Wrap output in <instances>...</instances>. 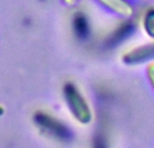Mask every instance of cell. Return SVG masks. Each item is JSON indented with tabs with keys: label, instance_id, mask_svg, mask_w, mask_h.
<instances>
[{
	"label": "cell",
	"instance_id": "1",
	"mask_svg": "<svg viewBox=\"0 0 154 148\" xmlns=\"http://www.w3.org/2000/svg\"><path fill=\"white\" fill-rule=\"evenodd\" d=\"M65 100H66L72 113L75 114V117L79 121L84 123V124L91 121L89 106H88L87 101L82 98V96L80 94L79 89H76L72 84H68L65 86Z\"/></svg>",
	"mask_w": 154,
	"mask_h": 148
},
{
	"label": "cell",
	"instance_id": "2",
	"mask_svg": "<svg viewBox=\"0 0 154 148\" xmlns=\"http://www.w3.org/2000/svg\"><path fill=\"white\" fill-rule=\"evenodd\" d=\"M35 120H37V123L39 124V127H42L43 129L50 132L51 135H54L56 138L62 139V140L69 138V132H68L66 128H65L58 120L50 117L49 114L38 113L37 116H35Z\"/></svg>",
	"mask_w": 154,
	"mask_h": 148
},
{
	"label": "cell",
	"instance_id": "3",
	"mask_svg": "<svg viewBox=\"0 0 154 148\" xmlns=\"http://www.w3.org/2000/svg\"><path fill=\"white\" fill-rule=\"evenodd\" d=\"M153 57H154V45H147L130 51L128 54H126L123 59L127 64H139V62H143L146 59L153 58Z\"/></svg>",
	"mask_w": 154,
	"mask_h": 148
},
{
	"label": "cell",
	"instance_id": "4",
	"mask_svg": "<svg viewBox=\"0 0 154 148\" xmlns=\"http://www.w3.org/2000/svg\"><path fill=\"white\" fill-rule=\"evenodd\" d=\"M100 4H103L106 8L114 11L118 15H122L125 18L133 15V7L126 0H97Z\"/></svg>",
	"mask_w": 154,
	"mask_h": 148
},
{
	"label": "cell",
	"instance_id": "5",
	"mask_svg": "<svg viewBox=\"0 0 154 148\" xmlns=\"http://www.w3.org/2000/svg\"><path fill=\"white\" fill-rule=\"evenodd\" d=\"M75 30H76V34L79 37L84 38L87 37L88 34V23L85 20V18L82 15H76L75 18Z\"/></svg>",
	"mask_w": 154,
	"mask_h": 148
},
{
	"label": "cell",
	"instance_id": "6",
	"mask_svg": "<svg viewBox=\"0 0 154 148\" xmlns=\"http://www.w3.org/2000/svg\"><path fill=\"white\" fill-rule=\"evenodd\" d=\"M143 27H145V30H146L147 35L154 38V10L147 12V15L145 16Z\"/></svg>",
	"mask_w": 154,
	"mask_h": 148
},
{
	"label": "cell",
	"instance_id": "7",
	"mask_svg": "<svg viewBox=\"0 0 154 148\" xmlns=\"http://www.w3.org/2000/svg\"><path fill=\"white\" fill-rule=\"evenodd\" d=\"M147 77H149L150 82H152V86L154 87V62L147 66Z\"/></svg>",
	"mask_w": 154,
	"mask_h": 148
},
{
	"label": "cell",
	"instance_id": "8",
	"mask_svg": "<svg viewBox=\"0 0 154 148\" xmlns=\"http://www.w3.org/2000/svg\"><path fill=\"white\" fill-rule=\"evenodd\" d=\"M65 3H66V4H73V3H76L77 0H64Z\"/></svg>",
	"mask_w": 154,
	"mask_h": 148
}]
</instances>
